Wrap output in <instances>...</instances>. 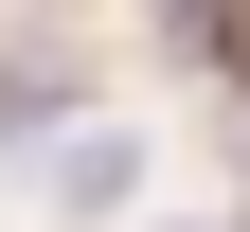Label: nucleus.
<instances>
[{
    "instance_id": "2",
    "label": "nucleus",
    "mask_w": 250,
    "mask_h": 232,
    "mask_svg": "<svg viewBox=\"0 0 250 232\" xmlns=\"http://www.w3.org/2000/svg\"><path fill=\"white\" fill-rule=\"evenodd\" d=\"M214 54H232V72H250V0H214Z\"/></svg>"
},
{
    "instance_id": "1",
    "label": "nucleus",
    "mask_w": 250,
    "mask_h": 232,
    "mask_svg": "<svg viewBox=\"0 0 250 232\" xmlns=\"http://www.w3.org/2000/svg\"><path fill=\"white\" fill-rule=\"evenodd\" d=\"M125 196H143V125H54L36 143V214L54 232H107Z\"/></svg>"
}]
</instances>
